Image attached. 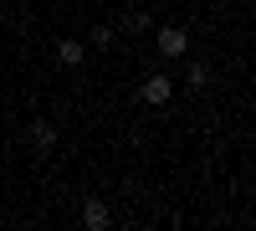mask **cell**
Masks as SVG:
<instances>
[{
  "label": "cell",
  "instance_id": "obj_1",
  "mask_svg": "<svg viewBox=\"0 0 256 231\" xmlns=\"http://www.w3.org/2000/svg\"><path fill=\"white\" fill-rule=\"evenodd\" d=\"M159 52L164 57H184L190 52V31L184 26H159Z\"/></svg>",
  "mask_w": 256,
  "mask_h": 231
},
{
  "label": "cell",
  "instance_id": "obj_2",
  "mask_svg": "<svg viewBox=\"0 0 256 231\" xmlns=\"http://www.w3.org/2000/svg\"><path fill=\"white\" fill-rule=\"evenodd\" d=\"M169 93H174V82H169L164 72H154V77H144V103H154V108H164V103H169Z\"/></svg>",
  "mask_w": 256,
  "mask_h": 231
},
{
  "label": "cell",
  "instance_id": "obj_3",
  "mask_svg": "<svg viewBox=\"0 0 256 231\" xmlns=\"http://www.w3.org/2000/svg\"><path fill=\"white\" fill-rule=\"evenodd\" d=\"M82 221H88L92 231H102V226H108V205H102V195H92L88 205H82Z\"/></svg>",
  "mask_w": 256,
  "mask_h": 231
},
{
  "label": "cell",
  "instance_id": "obj_4",
  "mask_svg": "<svg viewBox=\"0 0 256 231\" xmlns=\"http://www.w3.org/2000/svg\"><path fill=\"white\" fill-rule=\"evenodd\" d=\"M31 144H36V149H56V129H52V123H36V129H31Z\"/></svg>",
  "mask_w": 256,
  "mask_h": 231
},
{
  "label": "cell",
  "instance_id": "obj_5",
  "mask_svg": "<svg viewBox=\"0 0 256 231\" xmlns=\"http://www.w3.org/2000/svg\"><path fill=\"white\" fill-rule=\"evenodd\" d=\"M56 62L77 67V62H82V41H62V47H56Z\"/></svg>",
  "mask_w": 256,
  "mask_h": 231
},
{
  "label": "cell",
  "instance_id": "obj_6",
  "mask_svg": "<svg viewBox=\"0 0 256 231\" xmlns=\"http://www.w3.org/2000/svg\"><path fill=\"white\" fill-rule=\"evenodd\" d=\"M190 82H195V88H205V82H210V67H205V62H195V67H190Z\"/></svg>",
  "mask_w": 256,
  "mask_h": 231
},
{
  "label": "cell",
  "instance_id": "obj_7",
  "mask_svg": "<svg viewBox=\"0 0 256 231\" xmlns=\"http://www.w3.org/2000/svg\"><path fill=\"white\" fill-rule=\"evenodd\" d=\"M148 26H154V21H148L144 11H134V16H128V31H148Z\"/></svg>",
  "mask_w": 256,
  "mask_h": 231
}]
</instances>
